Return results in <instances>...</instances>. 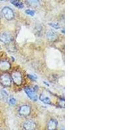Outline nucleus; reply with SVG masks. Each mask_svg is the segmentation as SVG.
Listing matches in <instances>:
<instances>
[{
    "instance_id": "1",
    "label": "nucleus",
    "mask_w": 130,
    "mask_h": 130,
    "mask_svg": "<svg viewBox=\"0 0 130 130\" xmlns=\"http://www.w3.org/2000/svg\"><path fill=\"white\" fill-rule=\"evenodd\" d=\"M2 14L7 20H11L14 18V13L12 9L9 7H4L2 10Z\"/></svg>"
},
{
    "instance_id": "2",
    "label": "nucleus",
    "mask_w": 130,
    "mask_h": 130,
    "mask_svg": "<svg viewBox=\"0 0 130 130\" xmlns=\"http://www.w3.org/2000/svg\"><path fill=\"white\" fill-rule=\"evenodd\" d=\"M0 82L5 87H10L12 83V79L9 74H3L0 76Z\"/></svg>"
},
{
    "instance_id": "3",
    "label": "nucleus",
    "mask_w": 130,
    "mask_h": 130,
    "mask_svg": "<svg viewBox=\"0 0 130 130\" xmlns=\"http://www.w3.org/2000/svg\"><path fill=\"white\" fill-rule=\"evenodd\" d=\"M12 79L13 80L14 82L17 85H20L22 83V76L20 72L18 71H14L12 73L11 75Z\"/></svg>"
},
{
    "instance_id": "4",
    "label": "nucleus",
    "mask_w": 130,
    "mask_h": 130,
    "mask_svg": "<svg viewBox=\"0 0 130 130\" xmlns=\"http://www.w3.org/2000/svg\"><path fill=\"white\" fill-rule=\"evenodd\" d=\"M20 115L23 116V117H27L31 113V107L29 105H23L20 106L18 110Z\"/></svg>"
},
{
    "instance_id": "5",
    "label": "nucleus",
    "mask_w": 130,
    "mask_h": 130,
    "mask_svg": "<svg viewBox=\"0 0 130 130\" xmlns=\"http://www.w3.org/2000/svg\"><path fill=\"white\" fill-rule=\"evenodd\" d=\"M24 92H25V93L27 95L29 98L31 99V100L34 101V102L37 100V95L34 90H32V89H30V88L26 87L24 89Z\"/></svg>"
},
{
    "instance_id": "6",
    "label": "nucleus",
    "mask_w": 130,
    "mask_h": 130,
    "mask_svg": "<svg viewBox=\"0 0 130 130\" xmlns=\"http://www.w3.org/2000/svg\"><path fill=\"white\" fill-rule=\"evenodd\" d=\"M12 40V37L8 32H2L0 35V41L2 42L4 44H9Z\"/></svg>"
},
{
    "instance_id": "7",
    "label": "nucleus",
    "mask_w": 130,
    "mask_h": 130,
    "mask_svg": "<svg viewBox=\"0 0 130 130\" xmlns=\"http://www.w3.org/2000/svg\"><path fill=\"white\" fill-rule=\"evenodd\" d=\"M23 127L25 130H35L36 128V124L31 120H27L24 123Z\"/></svg>"
},
{
    "instance_id": "8",
    "label": "nucleus",
    "mask_w": 130,
    "mask_h": 130,
    "mask_svg": "<svg viewBox=\"0 0 130 130\" xmlns=\"http://www.w3.org/2000/svg\"><path fill=\"white\" fill-rule=\"evenodd\" d=\"M58 126V122L55 119H50L47 122V128L48 130H56Z\"/></svg>"
},
{
    "instance_id": "9",
    "label": "nucleus",
    "mask_w": 130,
    "mask_h": 130,
    "mask_svg": "<svg viewBox=\"0 0 130 130\" xmlns=\"http://www.w3.org/2000/svg\"><path fill=\"white\" fill-rule=\"evenodd\" d=\"M10 68V64L5 60L0 61V70L2 71H7Z\"/></svg>"
},
{
    "instance_id": "10",
    "label": "nucleus",
    "mask_w": 130,
    "mask_h": 130,
    "mask_svg": "<svg viewBox=\"0 0 130 130\" xmlns=\"http://www.w3.org/2000/svg\"><path fill=\"white\" fill-rule=\"evenodd\" d=\"M10 2L18 9H23L24 7V3L20 0H10Z\"/></svg>"
},
{
    "instance_id": "11",
    "label": "nucleus",
    "mask_w": 130,
    "mask_h": 130,
    "mask_svg": "<svg viewBox=\"0 0 130 130\" xmlns=\"http://www.w3.org/2000/svg\"><path fill=\"white\" fill-rule=\"evenodd\" d=\"M46 37L50 40H54L57 39V36L55 32L52 31H49L46 33Z\"/></svg>"
},
{
    "instance_id": "12",
    "label": "nucleus",
    "mask_w": 130,
    "mask_h": 130,
    "mask_svg": "<svg viewBox=\"0 0 130 130\" xmlns=\"http://www.w3.org/2000/svg\"><path fill=\"white\" fill-rule=\"evenodd\" d=\"M27 2L30 6L33 7H37L40 5L39 0H27Z\"/></svg>"
},
{
    "instance_id": "13",
    "label": "nucleus",
    "mask_w": 130,
    "mask_h": 130,
    "mask_svg": "<svg viewBox=\"0 0 130 130\" xmlns=\"http://www.w3.org/2000/svg\"><path fill=\"white\" fill-rule=\"evenodd\" d=\"M40 101H42V102H44V104H51V102H50V98H49L48 97H47V96H45L44 95H43V94L40 95Z\"/></svg>"
},
{
    "instance_id": "14",
    "label": "nucleus",
    "mask_w": 130,
    "mask_h": 130,
    "mask_svg": "<svg viewBox=\"0 0 130 130\" xmlns=\"http://www.w3.org/2000/svg\"><path fill=\"white\" fill-rule=\"evenodd\" d=\"M2 96H3V99L5 100H7V99L8 98V96H9V94H8L7 92L6 91V90H5V89H2Z\"/></svg>"
},
{
    "instance_id": "15",
    "label": "nucleus",
    "mask_w": 130,
    "mask_h": 130,
    "mask_svg": "<svg viewBox=\"0 0 130 130\" xmlns=\"http://www.w3.org/2000/svg\"><path fill=\"white\" fill-rule=\"evenodd\" d=\"M25 13H26L27 14H28L31 16H33L35 14V12L33 10H31V9H27V10H25Z\"/></svg>"
},
{
    "instance_id": "16",
    "label": "nucleus",
    "mask_w": 130,
    "mask_h": 130,
    "mask_svg": "<svg viewBox=\"0 0 130 130\" xmlns=\"http://www.w3.org/2000/svg\"><path fill=\"white\" fill-rule=\"evenodd\" d=\"M49 25H50L51 27H52L53 28L55 29H59L60 28L59 24H55V23H49Z\"/></svg>"
},
{
    "instance_id": "17",
    "label": "nucleus",
    "mask_w": 130,
    "mask_h": 130,
    "mask_svg": "<svg viewBox=\"0 0 130 130\" xmlns=\"http://www.w3.org/2000/svg\"><path fill=\"white\" fill-rule=\"evenodd\" d=\"M16 100H15L14 98H10L9 100V104L11 105H14V104H16Z\"/></svg>"
},
{
    "instance_id": "18",
    "label": "nucleus",
    "mask_w": 130,
    "mask_h": 130,
    "mask_svg": "<svg viewBox=\"0 0 130 130\" xmlns=\"http://www.w3.org/2000/svg\"><path fill=\"white\" fill-rule=\"evenodd\" d=\"M28 77H29L31 79L33 80V81H35V80H36L37 79V77H35V75H29V74H28Z\"/></svg>"
},
{
    "instance_id": "19",
    "label": "nucleus",
    "mask_w": 130,
    "mask_h": 130,
    "mask_svg": "<svg viewBox=\"0 0 130 130\" xmlns=\"http://www.w3.org/2000/svg\"><path fill=\"white\" fill-rule=\"evenodd\" d=\"M44 84H46V85H47V86H48V87H49V86H50V85H49V84H48V83H46V82H45V81H44Z\"/></svg>"
},
{
    "instance_id": "20",
    "label": "nucleus",
    "mask_w": 130,
    "mask_h": 130,
    "mask_svg": "<svg viewBox=\"0 0 130 130\" xmlns=\"http://www.w3.org/2000/svg\"><path fill=\"white\" fill-rule=\"evenodd\" d=\"M1 1H2V2H3V1H5V0H1Z\"/></svg>"
}]
</instances>
